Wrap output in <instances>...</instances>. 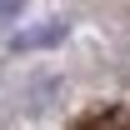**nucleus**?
Returning <instances> with one entry per match:
<instances>
[{
    "label": "nucleus",
    "instance_id": "obj_1",
    "mask_svg": "<svg viewBox=\"0 0 130 130\" xmlns=\"http://www.w3.org/2000/svg\"><path fill=\"white\" fill-rule=\"evenodd\" d=\"M75 130H130V105H100L75 120Z\"/></svg>",
    "mask_w": 130,
    "mask_h": 130
},
{
    "label": "nucleus",
    "instance_id": "obj_2",
    "mask_svg": "<svg viewBox=\"0 0 130 130\" xmlns=\"http://www.w3.org/2000/svg\"><path fill=\"white\" fill-rule=\"evenodd\" d=\"M55 40H65V25L60 20H45V25H35V30H20L10 45L15 50H45V45H55Z\"/></svg>",
    "mask_w": 130,
    "mask_h": 130
},
{
    "label": "nucleus",
    "instance_id": "obj_3",
    "mask_svg": "<svg viewBox=\"0 0 130 130\" xmlns=\"http://www.w3.org/2000/svg\"><path fill=\"white\" fill-rule=\"evenodd\" d=\"M20 10H25V0H0V25H10Z\"/></svg>",
    "mask_w": 130,
    "mask_h": 130
}]
</instances>
